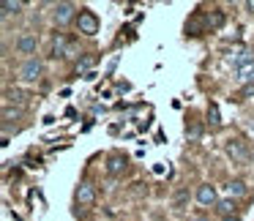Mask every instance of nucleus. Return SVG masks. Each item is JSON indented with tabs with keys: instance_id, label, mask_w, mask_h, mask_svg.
Here are the masks:
<instances>
[{
	"instance_id": "obj_22",
	"label": "nucleus",
	"mask_w": 254,
	"mask_h": 221,
	"mask_svg": "<svg viewBox=\"0 0 254 221\" xmlns=\"http://www.w3.org/2000/svg\"><path fill=\"white\" fill-rule=\"evenodd\" d=\"M246 8H249V11L254 14V0H249V3H246Z\"/></svg>"
},
{
	"instance_id": "obj_14",
	"label": "nucleus",
	"mask_w": 254,
	"mask_h": 221,
	"mask_svg": "<svg viewBox=\"0 0 254 221\" xmlns=\"http://www.w3.org/2000/svg\"><path fill=\"white\" fill-rule=\"evenodd\" d=\"M227 191H230V199H232V197H246L249 188H246V183H243V180H230Z\"/></svg>"
},
{
	"instance_id": "obj_12",
	"label": "nucleus",
	"mask_w": 254,
	"mask_h": 221,
	"mask_svg": "<svg viewBox=\"0 0 254 221\" xmlns=\"http://www.w3.org/2000/svg\"><path fill=\"white\" fill-rule=\"evenodd\" d=\"M25 8V3H19V0H3L0 3V11H3V19H8L11 14H19Z\"/></svg>"
},
{
	"instance_id": "obj_18",
	"label": "nucleus",
	"mask_w": 254,
	"mask_h": 221,
	"mask_svg": "<svg viewBox=\"0 0 254 221\" xmlns=\"http://www.w3.org/2000/svg\"><path fill=\"white\" fill-rule=\"evenodd\" d=\"M93 63H96V55H93V52H88V55H85L82 60H77V71H88V68L93 66Z\"/></svg>"
},
{
	"instance_id": "obj_15",
	"label": "nucleus",
	"mask_w": 254,
	"mask_h": 221,
	"mask_svg": "<svg viewBox=\"0 0 254 221\" xmlns=\"http://www.w3.org/2000/svg\"><path fill=\"white\" fill-rule=\"evenodd\" d=\"M19 117H22V110H11V104L3 107V123H6V128H8V123H17Z\"/></svg>"
},
{
	"instance_id": "obj_20",
	"label": "nucleus",
	"mask_w": 254,
	"mask_h": 221,
	"mask_svg": "<svg viewBox=\"0 0 254 221\" xmlns=\"http://www.w3.org/2000/svg\"><path fill=\"white\" fill-rule=\"evenodd\" d=\"M66 57H77V47H74V44H68V50H66Z\"/></svg>"
},
{
	"instance_id": "obj_17",
	"label": "nucleus",
	"mask_w": 254,
	"mask_h": 221,
	"mask_svg": "<svg viewBox=\"0 0 254 221\" xmlns=\"http://www.w3.org/2000/svg\"><path fill=\"white\" fill-rule=\"evenodd\" d=\"M199 134H202V128H199L197 123H189V126H186V137H189V142H199Z\"/></svg>"
},
{
	"instance_id": "obj_1",
	"label": "nucleus",
	"mask_w": 254,
	"mask_h": 221,
	"mask_svg": "<svg viewBox=\"0 0 254 221\" xmlns=\"http://www.w3.org/2000/svg\"><path fill=\"white\" fill-rule=\"evenodd\" d=\"M227 156H230L235 164H249L252 161V150H249V142L241 137L227 139Z\"/></svg>"
},
{
	"instance_id": "obj_21",
	"label": "nucleus",
	"mask_w": 254,
	"mask_h": 221,
	"mask_svg": "<svg viewBox=\"0 0 254 221\" xmlns=\"http://www.w3.org/2000/svg\"><path fill=\"white\" fill-rule=\"evenodd\" d=\"M189 221H210L208 216H194V219H189Z\"/></svg>"
},
{
	"instance_id": "obj_7",
	"label": "nucleus",
	"mask_w": 254,
	"mask_h": 221,
	"mask_svg": "<svg viewBox=\"0 0 254 221\" xmlns=\"http://www.w3.org/2000/svg\"><path fill=\"white\" fill-rule=\"evenodd\" d=\"M77 205L79 208H93L96 205V188L90 183H79L77 186Z\"/></svg>"
},
{
	"instance_id": "obj_16",
	"label": "nucleus",
	"mask_w": 254,
	"mask_h": 221,
	"mask_svg": "<svg viewBox=\"0 0 254 221\" xmlns=\"http://www.w3.org/2000/svg\"><path fill=\"white\" fill-rule=\"evenodd\" d=\"M208 123H210V128H219V126H221V120H219V107H216V104H208Z\"/></svg>"
},
{
	"instance_id": "obj_13",
	"label": "nucleus",
	"mask_w": 254,
	"mask_h": 221,
	"mask_svg": "<svg viewBox=\"0 0 254 221\" xmlns=\"http://www.w3.org/2000/svg\"><path fill=\"white\" fill-rule=\"evenodd\" d=\"M216 210H219L224 219H230V216H235V199H219V205H216Z\"/></svg>"
},
{
	"instance_id": "obj_9",
	"label": "nucleus",
	"mask_w": 254,
	"mask_h": 221,
	"mask_svg": "<svg viewBox=\"0 0 254 221\" xmlns=\"http://www.w3.org/2000/svg\"><path fill=\"white\" fill-rule=\"evenodd\" d=\"M123 169H126V156L112 153L110 159H107V172H110V175H121Z\"/></svg>"
},
{
	"instance_id": "obj_19",
	"label": "nucleus",
	"mask_w": 254,
	"mask_h": 221,
	"mask_svg": "<svg viewBox=\"0 0 254 221\" xmlns=\"http://www.w3.org/2000/svg\"><path fill=\"white\" fill-rule=\"evenodd\" d=\"M186 199H189V191H181V194H178V197H175V210H183Z\"/></svg>"
},
{
	"instance_id": "obj_10",
	"label": "nucleus",
	"mask_w": 254,
	"mask_h": 221,
	"mask_svg": "<svg viewBox=\"0 0 254 221\" xmlns=\"http://www.w3.org/2000/svg\"><path fill=\"white\" fill-rule=\"evenodd\" d=\"M238 82H241V85H246V88H254V60L252 63H249V66H243V68H238Z\"/></svg>"
},
{
	"instance_id": "obj_6",
	"label": "nucleus",
	"mask_w": 254,
	"mask_h": 221,
	"mask_svg": "<svg viewBox=\"0 0 254 221\" xmlns=\"http://www.w3.org/2000/svg\"><path fill=\"white\" fill-rule=\"evenodd\" d=\"M17 52L25 57H36V47H39V39H36V33H19L17 39Z\"/></svg>"
},
{
	"instance_id": "obj_4",
	"label": "nucleus",
	"mask_w": 254,
	"mask_h": 221,
	"mask_svg": "<svg viewBox=\"0 0 254 221\" xmlns=\"http://www.w3.org/2000/svg\"><path fill=\"white\" fill-rule=\"evenodd\" d=\"M99 17H96L93 11H90V8H82V11H79V17H77V30L82 36H96L99 33Z\"/></svg>"
},
{
	"instance_id": "obj_11",
	"label": "nucleus",
	"mask_w": 254,
	"mask_h": 221,
	"mask_svg": "<svg viewBox=\"0 0 254 221\" xmlns=\"http://www.w3.org/2000/svg\"><path fill=\"white\" fill-rule=\"evenodd\" d=\"M66 50H68L66 36L55 33V36H52V57H66Z\"/></svg>"
},
{
	"instance_id": "obj_8",
	"label": "nucleus",
	"mask_w": 254,
	"mask_h": 221,
	"mask_svg": "<svg viewBox=\"0 0 254 221\" xmlns=\"http://www.w3.org/2000/svg\"><path fill=\"white\" fill-rule=\"evenodd\" d=\"M252 60H254V52L249 50V47H241V50H235L230 57H227V63L235 66V71H238V68H243V66H249Z\"/></svg>"
},
{
	"instance_id": "obj_3",
	"label": "nucleus",
	"mask_w": 254,
	"mask_h": 221,
	"mask_svg": "<svg viewBox=\"0 0 254 221\" xmlns=\"http://www.w3.org/2000/svg\"><path fill=\"white\" fill-rule=\"evenodd\" d=\"M77 17H79V11H77L74 3H58V6L52 8V19H55L58 28H66V25L77 22Z\"/></svg>"
},
{
	"instance_id": "obj_2",
	"label": "nucleus",
	"mask_w": 254,
	"mask_h": 221,
	"mask_svg": "<svg viewBox=\"0 0 254 221\" xmlns=\"http://www.w3.org/2000/svg\"><path fill=\"white\" fill-rule=\"evenodd\" d=\"M41 74H44V63H41V57H25V63L19 66V79L22 82H39Z\"/></svg>"
},
{
	"instance_id": "obj_5",
	"label": "nucleus",
	"mask_w": 254,
	"mask_h": 221,
	"mask_svg": "<svg viewBox=\"0 0 254 221\" xmlns=\"http://www.w3.org/2000/svg\"><path fill=\"white\" fill-rule=\"evenodd\" d=\"M197 202L202 205V208H216V205H219V194H216L213 183H199L197 186Z\"/></svg>"
}]
</instances>
